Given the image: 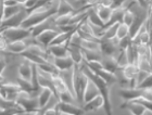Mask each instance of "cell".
I'll return each mask as SVG.
<instances>
[{"instance_id": "33", "label": "cell", "mask_w": 152, "mask_h": 115, "mask_svg": "<svg viewBox=\"0 0 152 115\" xmlns=\"http://www.w3.org/2000/svg\"><path fill=\"white\" fill-rule=\"evenodd\" d=\"M37 67L39 70L47 72L49 74H52V75H59V70L51 62H46L44 64H39V65H37Z\"/></svg>"}, {"instance_id": "15", "label": "cell", "mask_w": 152, "mask_h": 115, "mask_svg": "<svg viewBox=\"0 0 152 115\" xmlns=\"http://www.w3.org/2000/svg\"><path fill=\"white\" fill-rule=\"evenodd\" d=\"M67 47H69L67 44H64V45H54V46H49L47 48V50L53 58H65V57H69Z\"/></svg>"}, {"instance_id": "22", "label": "cell", "mask_w": 152, "mask_h": 115, "mask_svg": "<svg viewBox=\"0 0 152 115\" xmlns=\"http://www.w3.org/2000/svg\"><path fill=\"white\" fill-rule=\"evenodd\" d=\"M52 97H54V96L50 89H48V88H42L41 91L39 92V95L37 96L39 109H44L45 106H47L48 103H49V101L51 100Z\"/></svg>"}, {"instance_id": "45", "label": "cell", "mask_w": 152, "mask_h": 115, "mask_svg": "<svg viewBox=\"0 0 152 115\" xmlns=\"http://www.w3.org/2000/svg\"><path fill=\"white\" fill-rule=\"evenodd\" d=\"M112 2H113V0H100L98 4H100V6H103V7H109V8H111Z\"/></svg>"}, {"instance_id": "28", "label": "cell", "mask_w": 152, "mask_h": 115, "mask_svg": "<svg viewBox=\"0 0 152 115\" xmlns=\"http://www.w3.org/2000/svg\"><path fill=\"white\" fill-rule=\"evenodd\" d=\"M96 9V12L97 14L99 15V17L101 19V21L103 23H108V21L110 20L111 17V14H112V11L113 10L111 8H109V7H103V6H100V4H97L95 7Z\"/></svg>"}, {"instance_id": "18", "label": "cell", "mask_w": 152, "mask_h": 115, "mask_svg": "<svg viewBox=\"0 0 152 115\" xmlns=\"http://www.w3.org/2000/svg\"><path fill=\"white\" fill-rule=\"evenodd\" d=\"M127 8H128L127 6H124V7H122V8H118V9H114L113 11H112V14H111L110 20L108 21V23H105L104 24L103 29H104L105 27L110 26V25L116 24V23H122L123 15H124V13H125V11L127 10Z\"/></svg>"}, {"instance_id": "17", "label": "cell", "mask_w": 152, "mask_h": 115, "mask_svg": "<svg viewBox=\"0 0 152 115\" xmlns=\"http://www.w3.org/2000/svg\"><path fill=\"white\" fill-rule=\"evenodd\" d=\"M32 73H33V63L29 61H24L20 64L19 66V77L22 79L28 80L31 82L32 79Z\"/></svg>"}, {"instance_id": "11", "label": "cell", "mask_w": 152, "mask_h": 115, "mask_svg": "<svg viewBox=\"0 0 152 115\" xmlns=\"http://www.w3.org/2000/svg\"><path fill=\"white\" fill-rule=\"evenodd\" d=\"M58 108L61 113L65 115H84L85 111L83 110L82 106H77L73 103H65V102H58Z\"/></svg>"}, {"instance_id": "31", "label": "cell", "mask_w": 152, "mask_h": 115, "mask_svg": "<svg viewBox=\"0 0 152 115\" xmlns=\"http://www.w3.org/2000/svg\"><path fill=\"white\" fill-rule=\"evenodd\" d=\"M118 24L120 23H116V24H113V25H110L108 27H105L103 29V34L100 38L103 39H114L116 38V33H117V27H118Z\"/></svg>"}, {"instance_id": "38", "label": "cell", "mask_w": 152, "mask_h": 115, "mask_svg": "<svg viewBox=\"0 0 152 115\" xmlns=\"http://www.w3.org/2000/svg\"><path fill=\"white\" fill-rule=\"evenodd\" d=\"M137 88L140 89H152V73H150L145 79L137 85Z\"/></svg>"}, {"instance_id": "39", "label": "cell", "mask_w": 152, "mask_h": 115, "mask_svg": "<svg viewBox=\"0 0 152 115\" xmlns=\"http://www.w3.org/2000/svg\"><path fill=\"white\" fill-rule=\"evenodd\" d=\"M133 21H134L133 11L127 8V10L125 11V13H124V15H123L122 23H123V24H125V25H127V26H130V25H132V23H133Z\"/></svg>"}, {"instance_id": "30", "label": "cell", "mask_w": 152, "mask_h": 115, "mask_svg": "<svg viewBox=\"0 0 152 115\" xmlns=\"http://www.w3.org/2000/svg\"><path fill=\"white\" fill-rule=\"evenodd\" d=\"M23 9L22 4H15V6H4L3 9V20H7L11 16L15 15L16 13H19Z\"/></svg>"}, {"instance_id": "51", "label": "cell", "mask_w": 152, "mask_h": 115, "mask_svg": "<svg viewBox=\"0 0 152 115\" xmlns=\"http://www.w3.org/2000/svg\"><path fill=\"white\" fill-rule=\"evenodd\" d=\"M99 1H100V0H99Z\"/></svg>"}, {"instance_id": "50", "label": "cell", "mask_w": 152, "mask_h": 115, "mask_svg": "<svg viewBox=\"0 0 152 115\" xmlns=\"http://www.w3.org/2000/svg\"><path fill=\"white\" fill-rule=\"evenodd\" d=\"M150 1H151V0H146V2H147V4H148V3L150 2Z\"/></svg>"}, {"instance_id": "14", "label": "cell", "mask_w": 152, "mask_h": 115, "mask_svg": "<svg viewBox=\"0 0 152 115\" xmlns=\"http://www.w3.org/2000/svg\"><path fill=\"white\" fill-rule=\"evenodd\" d=\"M52 63L56 67H57L59 72L60 71H67V70H72L74 67V62L72 61L70 57H65V58H53V61Z\"/></svg>"}, {"instance_id": "23", "label": "cell", "mask_w": 152, "mask_h": 115, "mask_svg": "<svg viewBox=\"0 0 152 115\" xmlns=\"http://www.w3.org/2000/svg\"><path fill=\"white\" fill-rule=\"evenodd\" d=\"M102 66L104 68L105 71H108L110 73L112 74H115L117 71L120 70L121 67L118 66V64H117L116 60H115V58H112V57H103L102 58Z\"/></svg>"}, {"instance_id": "52", "label": "cell", "mask_w": 152, "mask_h": 115, "mask_svg": "<svg viewBox=\"0 0 152 115\" xmlns=\"http://www.w3.org/2000/svg\"><path fill=\"white\" fill-rule=\"evenodd\" d=\"M0 58H1V57H0Z\"/></svg>"}, {"instance_id": "44", "label": "cell", "mask_w": 152, "mask_h": 115, "mask_svg": "<svg viewBox=\"0 0 152 115\" xmlns=\"http://www.w3.org/2000/svg\"><path fill=\"white\" fill-rule=\"evenodd\" d=\"M7 67V61L6 59H3V58H0V74H2L4 72Z\"/></svg>"}, {"instance_id": "2", "label": "cell", "mask_w": 152, "mask_h": 115, "mask_svg": "<svg viewBox=\"0 0 152 115\" xmlns=\"http://www.w3.org/2000/svg\"><path fill=\"white\" fill-rule=\"evenodd\" d=\"M80 67H82V71L84 72V74L89 78V80L92 82V83L95 84V86L98 88L99 93L103 98V101H104L103 109H104L107 115H112L113 114V111H112V104L111 101H110V86L102 78H100L98 75H96L94 72L89 70L84 62L80 64Z\"/></svg>"}, {"instance_id": "13", "label": "cell", "mask_w": 152, "mask_h": 115, "mask_svg": "<svg viewBox=\"0 0 152 115\" xmlns=\"http://www.w3.org/2000/svg\"><path fill=\"white\" fill-rule=\"evenodd\" d=\"M121 108L122 109H126L128 110L132 115H143L147 110L145 109V106H142L140 103L136 102V101H124L123 104H121Z\"/></svg>"}, {"instance_id": "25", "label": "cell", "mask_w": 152, "mask_h": 115, "mask_svg": "<svg viewBox=\"0 0 152 115\" xmlns=\"http://www.w3.org/2000/svg\"><path fill=\"white\" fill-rule=\"evenodd\" d=\"M92 72V71H91ZM94 73L96 75H98L100 78L104 80L105 83L108 84L109 86H111V85H114V84H117V79H116V76L114 75V74L110 73L108 71H105L104 68H101V70H97L95 71Z\"/></svg>"}, {"instance_id": "42", "label": "cell", "mask_w": 152, "mask_h": 115, "mask_svg": "<svg viewBox=\"0 0 152 115\" xmlns=\"http://www.w3.org/2000/svg\"><path fill=\"white\" fill-rule=\"evenodd\" d=\"M126 1H127V0H113L111 9L114 10V9H118V8H122V7L125 6Z\"/></svg>"}, {"instance_id": "27", "label": "cell", "mask_w": 152, "mask_h": 115, "mask_svg": "<svg viewBox=\"0 0 152 115\" xmlns=\"http://www.w3.org/2000/svg\"><path fill=\"white\" fill-rule=\"evenodd\" d=\"M99 90L98 88L95 86V84L89 80L88 85H87V88L85 90V93H84V103L88 102L90 100H92L94 98H96L97 96H99Z\"/></svg>"}, {"instance_id": "24", "label": "cell", "mask_w": 152, "mask_h": 115, "mask_svg": "<svg viewBox=\"0 0 152 115\" xmlns=\"http://www.w3.org/2000/svg\"><path fill=\"white\" fill-rule=\"evenodd\" d=\"M69 50V57L72 59V61L74 62V64L76 65H80L84 61V55H83L82 49L78 47H73V46H69L67 47Z\"/></svg>"}, {"instance_id": "36", "label": "cell", "mask_w": 152, "mask_h": 115, "mask_svg": "<svg viewBox=\"0 0 152 115\" xmlns=\"http://www.w3.org/2000/svg\"><path fill=\"white\" fill-rule=\"evenodd\" d=\"M115 60H116L117 64H118V66L122 68L124 67L125 65L128 64V61H127V55H126V50H120L118 53L116 55L115 57Z\"/></svg>"}, {"instance_id": "26", "label": "cell", "mask_w": 152, "mask_h": 115, "mask_svg": "<svg viewBox=\"0 0 152 115\" xmlns=\"http://www.w3.org/2000/svg\"><path fill=\"white\" fill-rule=\"evenodd\" d=\"M87 21H88L89 23L94 24V25L98 26V27H101L102 29L104 27V23L102 22L101 19H100L99 15L97 14L95 7H91V8H89V9L87 10Z\"/></svg>"}, {"instance_id": "19", "label": "cell", "mask_w": 152, "mask_h": 115, "mask_svg": "<svg viewBox=\"0 0 152 115\" xmlns=\"http://www.w3.org/2000/svg\"><path fill=\"white\" fill-rule=\"evenodd\" d=\"M103 104H104L103 98L99 95V96H97L92 100L88 101V102L84 103L82 108L85 112H90V111H97V110L100 109V108H103Z\"/></svg>"}, {"instance_id": "20", "label": "cell", "mask_w": 152, "mask_h": 115, "mask_svg": "<svg viewBox=\"0 0 152 115\" xmlns=\"http://www.w3.org/2000/svg\"><path fill=\"white\" fill-rule=\"evenodd\" d=\"M121 70H122V73L124 74V76L126 77L127 79L134 82L136 85V77L140 71L139 67L137 66L136 64H127L124 67H122Z\"/></svg>"}, {"instance_id": "34", "label": "cell", "mask_w": 152, "mask_h": 115, "mask_svg": "<svg viewBox=\"0 0 152 115\" xmlns=\"http://www.w3.org/2000/svg\"><path fill=\"white\" fill-rule=\"evenodd\" d=\"M59 101L65 103H73L74 104L76 102V99L73 93H71L69 90H65V91H63V92H61L59 95Z\"/></svg>"}, {"instance_id": "5", "label": "cell", "mask_w": 152, "mask_h": 115, "mask_svg": "<svg viewBox=\"0 0 152 115\" xmlns=\"http://www.w3.org/2000/svg\"><path fill=\"white\" fill-rule=\"evenodd\" d=\"M15 102L19 104L20 108L24 110L25 114H34L39 110L37 97L32 96L31 93L25 92V91H21L18 95Z\"/></svg>"}, {"instance_id": "16", "label": "cell", "mask_w": 152, "mask_h": 115, "mask_svg": "<svg viewBox=\"0 0 152 115\" xmlns=\"http://www.w3.org/2000/svg\"><path fill=\"white\" fill-rule=\"evenodd\" d=\"M76 9L74 8L72 4H71L67 0H59V3H58V10L57 13L54 16H63L67 15V14H72V13H75Z\"/></svg>"}, {"instance_id": "6", "label": "cell", "mask_w": 152, "mask_h": 115, "mask_svg": "<svg viewBox=\"0 0 152 115\" xmlns=\"http://www.w3.org/2000/svg\"><path fill=\"white\" fill-rule=\"evenodd\" d=\"M1 36L6 39L8 42L18 41V40H24L32 36L31 28H23V27H10L4 28L1 32Z\"/></svg>"}, {"instance_id": "8", "label": "cell", "mask_w": 152, "mask_h": 115, "mask_svg": "<svg viewBox=\"0 0 152 115\" xmlns=\"http://www.w3.org/2000/svg\"><path fill=\"white\" fill-rule=\"evenodd\" d=\"M28 16V12L27 10L23 7V9L20 11L19 13H16L15 15L11 16L9 19L3 20L1 24H0V28H10V27H21L22 23L25 21V19Z\"/></svg>"}, {"instance_id": "35", "label": "cell", "mask_w": 152, "mask_h": 115, "mask_svg": "<svg viewBox=\"0 0 152 115\" xmlns=\"http://www.w3.org/2000/svg\"><path fill=\"white\" fill-rule=\"evenodd\" d=\"M129 35V26L125 25L123 23H120L118 24V27H117V33H116V38L118 40L125 38Z\"/></svg>"}, {"instance_id": "40", "label": "cell", "mask_w": 152, "mask_h": 115, "mask_svg": "<svg viewBox=\"0 0 152 115\" xmlns=\"http://www.w3.org/2000/svg\"><path fill=\"white\" fill-rule=\"evenodd\" d=\"M0 108H2V109H18L20 106L15 101H9V100H4L2 98H0Z\"/></svg>"}, {"instance_id": "9", "label": "cell", "mask_w": 152, "mask_h": 115, "mask_svg": "<svg viewBox=\"0 0 152 115\" xmlns=\"http://www.w3.org/2000/svg\"><path fill=\"white\" fill-rule=\"evenodd\" d=\"M22 91L18 84H1L0 86V98L9 101H15L16 97Z\"/></svg>"}, {"instance_id": "21", "label": "cell", "mask_w": 152, "mask_h": 115, "mask_svg": "<svg viewBox=\"0 0 152 115\" xmlns=\"http://www.w3.org/2000/svg\"><path fill=\"white\" fill-rule=\"evenodd\" d=\"M26 48H27V45H26L25 40H18V41L8 42L6 52L14 53V55H20V53L25 51Z\"/></svg>"}, {"instance_id": "32", "label": "cell", "mask_w": 152, "mask_h": 115, "mask_svg": "<svg viewBox=\"0 0 152 115\" xmlns=\"http://www.w3.org/2000/svg\"><path fill=\"white\" fill-rule=\"evenodd\" d=\"M52 82H53L54 89H56V91H57L58 96H59L61 92L65 91V90H69L67 89L66 85L64 84V82L61 79V77L59 76V75H53V76H52Z\"/></svg>"}, {"instance_id": "41", "label": "cell", "mask_w": 152, "mask_h": 115, "mask_svg": "<svg viewBox=\"0 0 152 115\" xmlns=\"http://www.w3.org/2000/svg\"><path fill=\"white\" fill-rule=\"evenodd\" d=\"M38 2V0H26L25 2H24V4H23V7L25 8L26 10H27V12H29L33 10V8L36 6V3Z\"/></svg>"}, {"instance_id": "1", "label": "cell", "mask_w": 152, "mask_h": 115, "mask_svg": "<svg viewBox=\"0 0 152 115\" xmlns=\"http://www.w3.org/2000/svg\"><path fill=\"white\" fill-rule=\"evenodd\" d=\"M58 3H59V0L53 1V2H49L47 4H45V6L37 8L36 10L32 11L28 14V16L25 19V21L22 23L21 27H23V28H32L35 25L39 24V23L44 22L45 20L49 19L51 16H54L58 10Z\"/></svg>"}, {"instance_id": "47", "label": "cell", "mask_w": 152, "mask_h": 115, "mask_svg": "<svg viewBox=\"0 0 152 115\" xmlns=\"http://www.w3.org/2000/svg\"><path fill=\"white\" fill-rule=\"evenodd\" d=\"M147 31H148V34H149V46H152V26H150Z\"/></svg>"}, {"instance_id": "4", "label": "cell", "mask_w": 152, "mask_h": 115, "mask_svg": "<svg viewBox=\"0 0 152 115\" xmlns=\"http://www.w3.org/2000/svg\"><path fill=\"white\" fill-rule=\"evenodd\" d=\"M118 96L124 101H130L135 99H145L148 101H152V89H140L137 87L134 88H120Z\"/></svg>"}, {"instance_id": "7", "label": "cell", "mask_w": 152, "mask_h": 115, "mask_svg": "<svg viewBox=\"0 0 152 115\" xmlns=\"http://www.w3.org/2000/svg\"><path fill=\"white\" fill-rule=\"evenodd\" d=\"M118 39H103L100 38V52L103 57L115 58L118 53Z\"/></svg>"}, {"instance_id": "3", "label": "cell", "mask_w": 152, "mask_h": 115, "mask_svg": "<svg viewBox=\"0 0 152 115\" xmlns=\"http://www.w3.org/2000/svg\"><path fill=\"white\" fill-rule=\"evenodd\" d=\"M89 83V78L86 76L82 71L80 65H74L73 68V89L76 102L84 104V93Z\"/></svg>"}, {"instance_id": "43", "label": "cell", "mask_w": 152, "mask_h": 115, "mask_svg": "<svg viewBox=\"0 0 152 115\" xmlns=\"http://www.w3.org/2000/svg\"><path fill=\"white\" fill-rule=\"evenodd\" d=\"M7 46H8V41L0 35V52H6Z\"/></svg>"}, {"instance_id": "10", "label": "cell", "mask_w": 152, "mask_h": 115, "mask_svg": "<svg viewBox=\"0 0 152 115\" xmlns=\"http://www.w3.org/2000/svg\"><path fill=\"white\" fill-rule=\"evenodd\" d=\"M49 29L60 32L59 27H58L57 24H56L54 16H51V17H49V19L45 20L44 22L39 23V24H37V25L34 26V27H32V28H31V32H32V37L36 38L38 35H40L41 33L46 32V31H49Z\"/></svg>"}, {"instance_id": "46", "label": "cell", "mask_w": 152, "mask_h": 115, "mask_svg": "<svg viewBox=\"0 0 152 115\" xmlns=\"http://www.w3.org/2000/svg\"><path fill=\"white\" fill-rule=\"evenodd\" d=\"M137 2V4L139 7H141V8H143V9H147L148 8V4H147L146 0H135Z\"/></svg>"}, {"instance_id": "49", "label": "cell", "mask_w": 152, "mask_h": 115, "mask_svg": "<svg viewBox=\"0 0 152 115\" xmlns=\"http://www.w3.org/2000/svg\"><path fill=\"white\" fill-rule=\"evenodd\" d=\"M3 79H4V78H3L2 74H0V83H2V82H3Z\"/></svg>"}, {"instance_id": "29", "label": "cell", "mask_w": 152, "mask_h": 115, "mask_svg": "<svg viewBox=\"0 0 152 115\" xmlns=\"http://www.w3.org/2000/svg\"><path fill=\"white\" fill-rule=\"evenodd\" d=\"M82 52L84 55V61L86 62H91V61L101 62L102 58H103L100 51H91V50H87V49H82Z\"/></svg>"}, {"instance_id": "12", "label": "cell", "mask_w": 152, "mask_h": 115, "mask_svg": "<svg viewBox=\"0 0 152 115\" xmlns=\"http://www.w3.org/2000/svg\"><path fill=\"white\" fill-rule=\"evenodd\" d=\"M60 32L58 31H52V29H49V31H46V32L41 33L40 35H38L36 37V40L39 42V45H41L44 48L47 49L49 47V45L51 44V41L56 38V36L58 35Z\"/></svg>"}, {"instance_id": "48", "label": "cell", "mask_w": 152, "mask_h": 115, "mask_svg": "<svg viewBox=\"0 0 152 115\" xmlns=\"http://www.w3.org/2000/svg\"><path fill=\"white\" fill-rule=\"evenodd\" d=\"M44 112H45V108L44 109H39L37 112H35L33 115H44Z\"/></svg>"}, {"instance_id": "37", "label": "cell", "mask_w": 152, "mask_h": 115, "mask_svg": "<svg viewBox=\"0 0 152 115\" xmlns=\"http://www.w3.org/2000/svg\"><path fill=\"white\" fill-rule=\"evenodd\" d=\"M18 85L21 87V89L22 91H25V92H28L32 95L33 93V86H32V83L28 82V80H25V79H22V78H18Z\"/></svg>"}]
</instances>
